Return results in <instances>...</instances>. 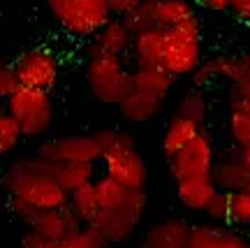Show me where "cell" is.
Segmentation results:
<instances>
[{
    "label": "cell",
    "mask_w": 250,
    "mask_h": 248,
    "mask_svg": "<svg viewBox=\"0 0 250 248\" xmlns=\"http://www.w3.org/2000/svg\"><path fill=\"white\" fill-rule=\"evenodd\" d=\"M239 156H241V160L246 162V167H248V172H250V142L239 146Z\"/></svg>",
    "instance_id": "74e56055"
},
{
    "label": "cell",
    "mask_w": 250,
    "mask_h": 248,
    "mask_svg": "<svg viewBox=\"0 0 250 248\" xmlns=\"http://www.w3.org/2000/svg\"><path fill=\"white\" fill-rule=\"evenodd\" d=\"M204 213L208 216V221L215 223V225H223V223L232 221V193L218 188Z\"/></svg>",
    "instance_id": "f1b7e54d"
},
{
    "label": "cell",
    "mask_w": 250,
    "mask_h": 248,
    "mask_svg": "<svg viewBox=\"0 0 250 248\" xmlns=\"http://www.w3.org/2000/svg\"><path fill=\"white\" fill-rule=\"evenodd\" d=\"M144 0H109V7H111V14L116 19H123L125 14H130L132 9H137Z\"/></svg>",
    "instance_id": "e575fe53"
},
{
    "label": "cell",
    "mask_w": 250,
    "mask_h": 248,
    "mask_svg": "<svg viewBox=\"0 0 250 248\" xmlns=\"http://www.w3.org/2000/svg\"><path fill=\"white\" fill-rule=\"evenodd\" d=\"M62 2H65V0H46V5H49L51 9H56L58 5H62Z\"/></svg>",
    "instance_id": "f35d334b"
},
{
    "label": "cell",
    "mask_w": 250,
    "mask_h": 248,
    "mask_svg": "<svg viewBox=\"0 0 250 248\" xmlns=\"http://www.w3.org/2000/svg\"><path fill=\"white\" fill-rule=\"evenodd\" d=\"M176 114L186 116V118H192V121H197L199 125H204L206 123V114H208V102H206L202 89L188 90L186 95L181 98Z\"/></svg>",
    "instance_id": "484cf974"
},
{
    "label": "cell",
    "mask_w": 250,
    "mask_h": 248,
    "mask_svg": "<svg viewBox=\"0 0 250 248\" xmlns=\"http://www.w3.org/2000/svg\"><path fill=\"white\" fill-rule=\"evenodd\" d=\"M19 89H21V79H19L17 68L2 63V68H0V98L7 100L9 95H14Z\"/></svg>",
    "instance_id": "1f68e13d"
},
{
    "label": "cell",
    "mask_w": 250,
    "mask_h": 248,
    "mask_svg": "<svg viewBox=\"0 0 250 248\" xmlns=\"http://www.w3.org/2000/svg\"><path fill=\"white\" fill-rule=\"evenodd\" d=\"M54 179L67 193L95 183V162H56Z\"/></svg>",
    "instance_id": "44dd1931"
},
{
    "label": "cell",
    "mask_w": 250,
    "mask_h": 248,
    "mask_svg": "<svg viewBox=\"0 0 250 248\" xmlns=\"http://www.w3.org/2000/svg\"><path fill=\"white\" fill-rule=\"evenodd\" d=\"M19 248H58V241L51 237H44L37 230H26V234L19 241Z\"/></svg>",
    "instance_id": "836d02e7"
},
{
    "label": "cell",
    "mask_w": 250,
    "mask_h": 248,
    "mask_svg": "<svg viewBox=\"0 0 250 248\" xmlns=\"http://www.w3.org/2000/svg\"><path fill=\"white\" fill-rule=\"evenodd\" d=\"M19 72L21 86L28 89H40V90H51L58 81V61L54 53L46 49H30V51L21 53L14 63Z\"/></svg>",
    "instance_id": "9c48e42d"
},
{
    "label": "cell",
    "mask_w": 250,
    "mask_h": 248,
    "mask_svg": "<svg viewBox=\"0 0 250 248\" xmlns=\"http://www.w3.org/2000/svg\"><path fill=\"white\" fill-rule=\"evenodd\" d=\"M123 21L127 23V28L132 30V35L146 33L155 28V12H153V0H144L137 9H132L130 14H125Z\"/></svg>",
    "instance_id": "4316f807"
},
{
    "label": "cell",
    "mask_w": 250,
    "mask_h": 248,
    "mask_svg": "<svg viewBox=\"0 0 250 248\" xmlns=\"http://www.w3.org/2000/svg\"><path fill=\"white\" fill-rule=\"evenodd\" d=\"M192 225L181 218H167L151 225L144 234V248H188Z\"/></svg>",
    "instance_id": "8fae6325"
},
{
    "label": "cell",
    "mask_w": 250,
    "mask_h": 248,
    "mask_svg": "<svg viewBox=\"0 0 250 248\" xmlns=\"http://www.w3.org/2000/svg\"><path fill=\"white\" fill-rule=\"evenodd\" d=\"M90 93L104 105H121L132 90V72L125 70L123 58L114 53H88L86 65Z\"/></svg>",
    "instance_id": "3957f363"
},
{
    "label": "cell",
    "mask_w": 250,
    "mask_h": 248,
    "mask_svg": "<svg viewBox=\"0 0 250 248\" xmlns=\"http://www.w3.org/2000/svg\"><path fill=\"white\" fill-rule=\"evenodd\" d=\"M199 65H202V28L195 14L179 26L167 28L162 68L174 77H192L199 70Z\"/></svg>",
    "instance_id": "7a4b0ae2"
},
{
    "label": "cell",
    "mask_w": 250,
    "mask_h": 248,
    "mask_svg": "<svg viewBox=\"0 0 250 248\" xmlns=\"http://www.w3.org/2000/svg\"><path fill=\"white\" fill-rule=\"evenodd\" d=\"M5 188H7L9 197L33 204L40 211H51V209L70 206V193L49 174H33V177H28V174H19V172L7 169Z\"/></svg>",
    "instance_id": "277c9868"
},
{
    "label": "cell",
    "mask_w": 250,
    "mask_h": 248,
    "mask_svg": "<svg viewBox=\"0 0 250 248\" xmlns=\"http://www.w3.org/2000/svg\"><path fill=\"white\" fill-rule=\"evenodd\" d=\"M232 223L236 225H250V190H236L232 193Z\"/></svg>",
    "instance_id": "4dcf8cb0"
},
{
    "label": "cell",
    "mask_w": 250,
    "mask_h": 248,
    "mask_svg": "<svg viewBox=\"0 0 250 248\" xmlns=\"http://www.w3.org/2000/svg\"><path fill=\"white\" fill-rule=\"evenodd\" d=\"M95 193H98V202L102 211H114V209H123L125 200H127V188L121 186L116 179L111 177H100L95 179Z\"/></svg>",
    "instance_id": "603a6c76"
},
{
    "label": "cell",
    "mask_w": 250,
    "mask_h": 248,
    "mask_svg": "<svg viewBox=\"0 0 250 248\" xmlns=\"http://www.w3.org/2000/svg\"><path fill=\"white\" fill-rule=\"evenodd\" d=\"M211 177H213L215 186L220 190H227V193L246 190L250 186V172L239 156V149L234 151L232 156H223L220 160H215Z\"/></svg>",
    "instance_id": "9a60e30c"
},
{
    "label": "cell",
    "mask_w": 250,
    "mask_h": 248,
    "mask_svg": "<svg viewBox=\"0 0 250 248\" xmlns=\"http://www.w3.org/2000/svg\"><path fill=\"white\" fill-rule=\"evenodd\" d=\"M146 206H148L146 193H144V190H130V193H127V200H125V204H123V211L139 223L144 218V213H146Z\"/></svg>",
    "instance_id": "d6a6232c"
},
{
    "label": "cell",
    "mask_w": 250,
    "mask_h": 248,
    "mask_svg": "<svg viewBox=\"0 0 250 248\" xmlns=\"http://www.w3.org/2000/svg\"><path fill=\"white\" fill-rule=\"evenodd\" d=\"M229 135L236 146L250 142V107H232L229 112Z\"/></svg>",
    "instance_id": "83f0119b"
},
{
    "label": "cell",
    "mask_w": 250,
    "mask_h": 248,
    "mask_svg": "<svg viewBox=\"0 0 250 248\" xmlns=\"http://www.w3.org/2000/svg\"><path fill=\"white\" fill-rule=\"evenodd\" d=\"M229 12L241 21H250V0H229Z\"/></svg>",
    "instance_id": "d590c367"
},
{
    "label": "cell",
    "mask_w": 250,
    "mask_h": 248,
    "mask_svg": "<svg viewBox=\"0 0 250 248\" xmlns=\"http://www.w3.org/2000/svg\"><path fill=\"white\" fill-rule=\"evenodd\" d=\"M70 209L88 225V223L102 211V209H100V202H98V193H95V183H88V186L70 193Z\"/></svg>",
    "instance_id": "cb8c5ba5"
},
{
    "label": "cell",
    "mask_w": 250,
    "mask_h": 248,
    "mask_svg": "<svg viewBox=\"0 0 250 248\" xmlns=\"http://www.w3.org/2000/svg\"><path fill=\"white\" fill-rule=\"evenodd\" d=\"M153 12H155V26L165 30L195 17L192 5L188 0H153Z\"/></svg>",
    "instance_id": "7402d4cb"
},
{
    "label": "cell",
    "mask_w": 250,
    "mask_h": 248,
    "mask_svg": "<svg viewBox=\"0 0 250 248\" xmlns=\"http://www.w3.org/2000/svg\"><path fill=\"white\" fill-rule=\"evenodd\" d=\"M100 248H116V244H107V241H104V244H102Z\"/></svg>",
    "instance_id": "ab89813d"
},
{
    "label": "cell",
    "mask_w": 250,
    "mask_h": 248,
    "mask_svg": "<svg viewBox=\"0 0 250 248\" xmlns=\"http://www.w3.org/2000/svg\"><path fill=\"white\" fill-rule=\"evenodd\" d=\"M54 12L56 21L74 37H93L114 19L109 0H65Z\"/></svg>",
    "instance_id": "8992f818"
},
{
    "label": "cell",
    "mask_w": 250,
    "mask_h": 248,
    "mask_svg": "<svg viewBox=\"0 0 250 248\" xmlns=\"http://www.w3.org/2000/svg\"><path fill=\"white\" fill-rule=\"evenodd\" d=\"M215 165V151L213 142L206 133H202L197 139L188 144L183 151H179L174 158L169 160L171 177L176 181L183 179H199V177H211Z\"/></svg>",
    "instance_id": "52a82bcc"
},
{
    "label": "cell",
    "mask_w": 250,
    "mask_h": 248,
    "mask_svg": "<svg viewBox=\"0 0 250 248\" xmlns=\"http://www.w3.org/2000/svg\"><path fill=\"white\" fill-rule=\"evenodd\" d=\"M188 248H250V244L234 230H227L215 223L192 225Z\"/></svg>",
    "instance_id": "4fadbf2b"
},
{
    "label": "cell",
    "mask_w": 250,
    "mask_h": 248,
    "mask_svg": "<svg viewBox=\"0 0 250 248\" xmlns=\"http://www.w3.org/2000/svg\"><path fill=\"white\" fill-rule=\"evenodd\" d=\"M248 190H250V186H248Z\"/></svg>",
    "instance_id": "60d3db41"
},
{
    "label": "cell",
    "mask_w": 250,
    "mask_h": 248,
    "mask_svg": "<svg viewBox=\"0 0 250 248\" xmlns=\"http://www.w3.org/2000/svg\"><path fill=\"white\" fill-rule=\"evenodd\" d=\"M165 45H167V30L165 28H151L146 33L134 35L132 58L137 68H162L165 58Z\"/></svg>",
    "instance_id": "5bb4252c"
},
{
    "label": "cell",
    "mask_w": 250,
    "mask_h": 248,
    "mask_svg": "<svg viewBox=\"0 0 250 248\" xmlns=\"http://www.w3.org/2000/svg\"><path fill=\"white\" fill-rule=\"evenodd\" d=\"M134 35L127 28L123 19H111L107 26L95 35V42L90 46L88 53H114V56H123L125 51L132 49Z\"/></svg>",
    "instance_id": "e0dca14e"
},
{
    "label": "cell",
    "mask_w": 250,
    "mask_h": 248,
    "mask_svg": "<svg viewBox=\"0 0 250 248\" xmlns=\"http://www.w3.org/2000/svg\"><path fill=\"white\" fill-rule=\"evenodd\" d=\"M202 128H204V125H199L197 121H192V118L174 114L169 118L167 128H165V135H162V153L171 160L179 151H183L192 139H197L199 135L204 133Z\"/></svg>",
    "instance_id": "2e32d148"
},
{
    "label": "cell",
    "mask_w": 250,
    "mask_h": 248,
    "mask_svg": "<svg viewBox=\"0 0 250 248\" xmlns=\"http://www.w3.org/2000/svg\"><path fill=\"white\" fill-rule=\"evenodd\" d=\"M215 190H218V186H215L213 177L176 181V195H179L181 204L190 211H206V206L213 200Z\"/></svg>",
    "instance_id": "ac0fdd59"
},
{
    "label": "cell",
    "mask_w": 250,
    "mask_h": 248,
    "mask_svg": "<svg viewBox=\"0 0 250 248\" xmlns=\"http://www.w3.org/2000/svg\"><path fill=\"white\" fill-rule=\"evenodd\" d=\"M5 109L21 123L26 137H42L54 121V102L49 90L21 86L5 100Z\"/></svg>",
    "instance_id": "5b68a950"
},
{
    "label": "cell",
    "mask_w": 250,
    "mask_h": 248,
    "mask_svg": "<svg viewBox=\"0 0 250 248\" xmlns=\"http://www.w3.org/2000/svg\"><path fill=\"white\" fill-rule=\"evenodd\" d=\"M93 135L102 149L104 174L116 179L127 190H144L146 179H148V169H146L142 153L134 146L132 135L125 133V130H111V128L98 130Z\"/></svg>",
    "instance_id": "6da1fadb"
},
{
    "label": "cell",
    "mask_w": 250,
    "mask_h": 248,
    "mask_svg": "<svg viewBox=\"0 0 250 248\" xmlns=\"http://www.w3.org/2000/svg\"><path fill=\"white\" fill-rule=\"evenodd\" d=\"M174 74L165 70V68H134L132 72V89L144 90L153 98L165 100L169 95L171 86H174Z\"/></svg>",
    "instance_id": "ffe728a7"
},
{
    "label": "cell",
    "mask_w": 250,
    "mask_h": 248,
    "mask_svg": "<svg viewBox=\"0 0 250 248\" xmlns=\"http://www.w3.org/2000/svg\"><path fill=\"white\" fill-rule=\"evenodd\" d=\"M88 227L98 234L102 241L107 244H123L134 234L137 230V221L130 218L123 209H114V211H100L93 221L88 223Z\"/></svg>",
    "instance_id": "30bf717a"
},
{
    "label": "cell",
    "mask_w": 250,
    "mask_h": 248,
    "mask_svg": "<svg viewBox=\"0 0 250 248\" xmlns=\"http://www.w3.org/2000/svg\"><path fill=\"white\" fill-rule=\"evenodd\" d=\"M86 223L81 221L77 213L72 211L70 206L65 209H51V211H42L37 216L35 225L30 230L42 232L44 237H51L56 241H62L65 237H70L74 232H79Z\"/></svg>",
    "instance_id": "7c38bea8"
},
{
    "label": "cell",
    "mask_w": 250,
    "mask_h": 248,
    "mask_svg": "<svg viewBox=\"0 0 250 248\" xmlns=\"http://www.w3.org/2000/svg\"><path fill=\"white\" fill-rule=\"evenodd\" d=\"M102 244L104 241L100 239L88 225H83L79 232H74L70 237H65L62 241H58V248H100Z\"/></svg>",
    "instance_id": "f546056e"
},
{
    "label": "cell",
    "mask_w": 250,
    "mask_h": 248,
    "mask_svg": "<svg viewBox=\"0 0 250 248\" xmlns=\"http://www.w3.org/2000/svg\"><path fill=\"white\" fill-rule=\"evenodd\" d=\"M160 107H162V100L153 98V95L144 93V90L132 89L121 100L118 112H121V116H123L125 121H130V123H146V121H151L153 116H158Z\"/></svg>",
    "instance_id": "d6986e66"
},
{
    "label": "cell",
    "mask_w": 250,
    "mask_h": 248,
    "mask_svg": "<svg viewBox=\"0 0 250 248\" xmlns=\"http://www.w3.org/2000/svg\"><path fill=\"white\" fill-rule=\"evenodd\" d=\"M37 153L51 162H98L102 160V149H100L95 135H67L58 139L44 142Z\"/></svg>",
    "instance_id": "ba28073f"
},
{
    "label": "cell",
    "mask_w": 250,
    "mask_h": 248,
    "mask_svg": "<svg viewBox=\"0 0 250 248\" xmlns=\"http://www.w3.org/2000/svg\"><path fill=\"white\" fill-rule=\"evenodd\" d=\"M202 5L213 12H229V0H202Z\"/></svg>",
    "instance_id": "8d00e7d4"
},
{
    "label": "cell",
    "mask_w": 250,
    "mask_h": 248,
    "mask_svg": "<svg viewBox=\"0 0 250 248\" xmlns=\"http://www.w3.org/2000/svg\"><path fill=\"white\" fill-rule=\"evenodd\" d=\"M23 137H26V135H23L21 123L9 114L7 109H2V112H0V153H2V156H9V153L21 144Z\"/></svg>",
    "instance_id": "d4e9b609"
}]
</instances>
